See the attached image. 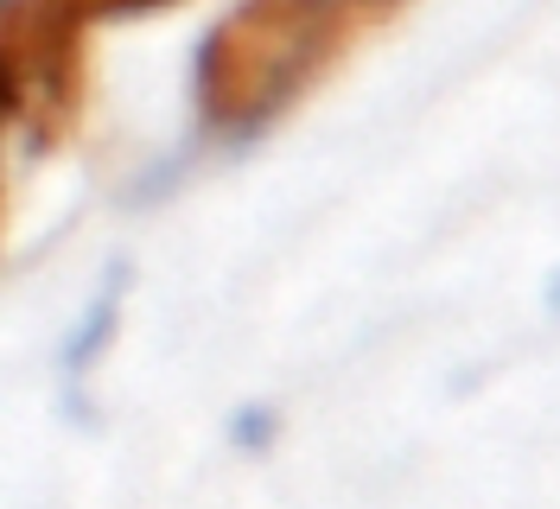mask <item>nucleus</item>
I'll return each instance as SVG.
<instances>
[{
    "mask_svg": "<svg viewBox=\"0 0 560 509\" xmlns=\"http://www.w3.org/2000/svg\"><path fill=\"white\" fill-rule=\"evenodd\" d=\"M230 440L248 446V452H261V446L275 440V414H268V407H248V414H236V420H230Z\"/></svg>",
    "mask_w": 560,
    "mask_h": 509,
    "instance_id": "nucleus-1",
    "label": "nucleus"
}]
</instances>
